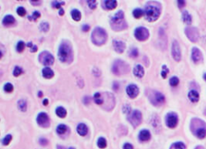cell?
I'll list each match as a JSON object with an SVG mask.
<instances>
[{
  "label": "cell",
  "mask_w": 206,
  "mask_h": 149,
  "mask_svg": "<svg viewBox=\"0 0 206 149\" xmlns=\"http://www.w3.org/2000/svg\"><path fill=\"white\" fill-rule=\"evenodd\" d=\"M166 123L170 128H175L178 124V116L176 113H169L166 116Z\"/></svg>",
  "instance_id": "cell-14"
},
{
  "label": "cell",
  "mask_w": 206,
  "mask_h": 149,
  "mask_svg": "<svg viewBox=\"0 0 206 149\" xmlns=\"http://www.w3.org/2000/svg\"><path fill=\"white\" fill-rule=\"evenodd\" d=\"M139 138L141 141H148L151 139L150 131L147 130H142V131L140 132V134H139Z\"/></svg>",
  "instance_id": "cell-22"
},
{
  "label": "cell",
  "mask_w": 206,
  "mask_h": 149,
  "mask_svg": "<svg viewBox=\"0 0 206 149\" xmlns=\"http://www.w3.org/2000/svg\"><path fill=\"white\" fill-rule=\"evenodd\" d=\"M205 115H206V109H205Z\"/></svg>",
  "instance_id": "cell-58"
},
{
  "label": "cell",
  "mask_w": 206,
  "mask_h": 149,
  "mask_svg": "<svg viewBox=\"0 0 206 149\" xmlns=\"http://www.w3.org/2000/svg\"><path fill=\"white\" fill-rule=\"evenodd\" d=\"M178 3V7L180 8H183L185 7V4H186V2L185 1H178L177 2Z\"/></svg>",
  "instance_id": "cell-47"
},
{
  "label": "cell",
  "mask_w": 206,
  "mask_h": 149,
  "mask_svg": "<svg viewBox=\"0 0 206 149\" xmlns=\"http://www.w3.org/2000/svg\"><path fill=\"white\" fill-rule=\"evenodd\" d=\"M11 139H12V136H11V135H6V136L4 137L3 139V144L5 146L8 145V144H10V142L11 141Z\"/></svg>",
  "instance_id": "cell-35"
},
{
  "label": "cell",
  "mask_w": 206,
  "mask_h": 149,
  "mask_svg": "<svg viewBox=\"0 0 206 149\" xmlns=\"http://www.w3.org/2000/svg\"><path fill=\"white\" fill-rule=\"evenodd\" d=\"M68 149H75V148H73V147H71V148H69Z\"/></svg>",
  "instance_id": "cell-57"
},
{
  "label": "cell",
  "mask_w": 206,
  "mask_h": 149,
  "mask_svg": "<svg viewBox=\"0 0 206 149\" xmlns=\"http://www.w3.org/2000/svg\"><path fill=\"white\" fill-rule=\"evenodd\" d=\"M204 79H205V81L206 82V73H205V74H204Z\"/></svg>",
  "instance_id": "cell-55"
},
{
  "label": "cell",
  "mask_w": 206,
  "mask_h": 149,
  "mask_svg": "<svg viewBox=\"0 0 206 149\" xmlns=\"http://www.w3.org/2000/svg\"><path fill=\"white\" fill-rule=\"evenodd\" d=\"M77 130L78 132V134L81 136H85L88 133V127L86 124L84 123H80L77 127Z\"/></svg>",
  "instance_id": "cell-21"
},
{
  "label": "cell",
  "mask_w": 206,
  "mask_h": 149,
  "mask_svg": "<svg viewBox=\"0 0 206 149\" xmlns=\"http://www.w3.org/2000/svg\"><path fill=\"white\" fill-rule=\"evenodd\" d=\"M163 69H163V71L161 72V75L164 78H167V75L168 73L169 70L166 65H164V66H163Z\"/></svg>",
  "instance_id": "cell-42"
},
{
  "label": "cell",
  "mask_w": 206,
  "mask_h": 149,
  "mask_svg": "<svg viewBox=\"0 0 206 149\" xmlns=\"http://www.w3.org/2000/svg\"><path fill=\"white\" fill-rule=\"evenodd\" d=\"M17 13H18V15L19 16H24V15H26V10L23 8H22V7H20V8L17 9Z\"/></svg>",
  "instance_id": "cell-41"
},
{
  "label": "cell",
  "mask_w": 206,
  "mask_h": 149,
  "mask_svg": "<svg viewBox=\"0 0 206 149\" xmlns=\"http://www.w3.org/2000/svg\"><path fill=\"white\" fill-rule=\"evenodd\" d=\"M146 19L149 22H154L157 20L161 14V4L156 1H151L146 3L145 7Z\"/></svg>",
  "instance_id": "cell-2"
},
{
  "label": "cell",
  "mask_w": 206,
  "mask_h": 149,
  "mask_svg": "<svg viewBox=\"0 0 206 149\" xmlns=\"http://www.w3.org/2000/svg\"><path fill=\"white\" fill-rule=\"evenodd\" d=\"M90 27L89 26L88 24H85V25L82 27V30L84 32H88V31H90Z\"/></svg>",
  "instance_id": "cell-51"
},
{
  "label": "cell",
  "mask_w": 206,
  "mask_h": 149,
  "mask_svg": "<svg viewBox=\"0 0 206 149\" xmlns=\"http://www.w3.org/2000/svg\"><path fill=\"white\" fill-rule=\"evenodd\" d=\"M56 131H57V133L60 135H64L68 131V127L67 126H65V125H64V124H60V125H59V126L57 127V128H56Z\"/></svg>",
  "instance_id": "cell-28"
},
{
  "label": "cell",
  "mask_w": 206,
  "mask_h": 149,
  "mask_svg": "<svg viewBox=\"0 0 206 149\" xmlns=\"http://www.w3.org/2000/svg\"><path fill=\"white\" fill-rule=\"evenodd\" d=\"M39 60L43 65L49 66V65H52L54 63V57L50 52L44 51V52H42L40 54Z\"/></svg>",
  "instance_id": "cell-11"
},
{
  "label": "cell",
  "mask_w": 206,
  "mask_h": 149,
  "mask_svg": "<svg viewBox=\"0 0 206 149\" xmlns=\"http://www.w3.org/2000/svg\"><path fill=\"white\" fill-rule=\"evenodd\" d=\"M71 15L73 19H74L75 21H80L81 20V12L78 10H73L71 12Z\"/></svg>",
  "instance_id": "cell-29"
},
{
  "label": "cell",
  "mask_w": 206,
  "mask_h": 149,
  "mask_svg": "<svg viewBox=\"0 0 206 149\" xmlns=\"http://www.w3.org/2000/svg\"><path fill=\"white\" fill-rule=\"evenodd\" d=\"M192 60L196 64H198L203 60V55L201 51L198 48H193L192 50Z\"/></svg>",
  "instance_id": "cell-16"
},
{
  "label": "cell",
  "mask_w": 206,
  "mask_h": 149,
  "mask_svg": "<svg viewBox=\"0 0 206 149\" xmlns=\"http://www.w3.org/2000/svg\"><path fill=\"white\" fill-rule=\"evenodd\" d=\"M37 123L42 127H49L50 125L49 117L46 113H40L37 116Z\"/></svg>",
  "instance_id": "cell-15"
},
{
  "label": "cell",
  "mask_w": 206,
  "mask_h": 149,
  "mask_svg": "<svg viewBox=\"0 0 206 149\" xmlns=\"http://www.w3.org/2000/svg\"><path fill=\"white\" fill-rule=\"evenodd\" d=\"M23 71H22V69L21 68L18 67V66H16V67L15 68V69H14V73H13V74H14V76H15V77H19V75L22 74Z\"/></svg>",
  "instance_id": "cell-38"
},
{
  "label": "cell",
  "mask_w": 206,
  "mask_h": 149,
  "mask_svg": "<svg viewBox=\"0 0 206 149\" xmlns=\"http://www.w3.org/2000/svg\"><path fill=\"white\" fill-rule=\"evenodd\" d=\"M123 149H134V148L131 144H125L123 146Z\"/></svg>",
  "instance_id": "cell-50"
},
{
  "label": "cell",
  "mask_w": 206,
  "mask_h": 149,
  "mask_svg": "<svg viewBox=\"0 0 206 149\" xmlns=\"http://www.w3.org/2000/svg\"><path fill=\"white\" fill-rule=\"evenodd\" d=\"M143 14H144V12H143L141 9H135V10H134V11H133V15L135 16V18H136V19L141 18L142 15H143Z\"/></svg>",
  "instance_id": "cell-32"
},
{
  "label": "cell",
  "mask_w": 206,
  "mask_h": 149,
  "mask_svg": "<svg viewBox=\"0 0 206 149\" xmlns=\"http://www.w3.org/2000/svg\"><path fill=\"white\" fill-rule=\"evenodd\" d=\"M58 56L60 61L64 63H71L73 60V52L71 45L67 42L62 43L59 48Z\"/></svg>",
  "instance_id": "cell-3"
},
{
  "label": "cell",
  "mask_w": 206,
  "mask_h": 149,
  "mask_svg": "<svg viewBox=\"0 0 206 149\" xmlns=\"http://www.w3.org/2000/svg\"><path fill=\"white\" fill-rule=\"evenodd\" d=\"M57 149H66L64 147H63V146H58L57 147Z\"/></svg>",
  "instance_id": "cell-54"
},
{
  "label": "cell",
  "mask_w": 206,
  "mask_h": 149,
  "mask_svg": "<svg viewBox=\"0 0 206 149\" xmlns=\"http://www.w3.org/2000/svg\"><path fill=\"white\" fill-rule=\"evenodd\" d=\"M139 55V52H138V49H132L130 52V56L131 57H137Z\"/></svg>",
  "instance_id": "cell-43"
},
{
  "label": "cell",
  "mask_w": 206,
  "mask_h": 149,
  "mask_svg": "<svg viewBox=\"0 0 206 149\" xmlns=\"http://www.w3.org/2000/svg\"><path fill=\"white\" fill-rule=\"evenodd\" d=\"M127 93L128 96L131 98H135L138 96V94L139 93V89L138 88V86H135V85H130L127 88Z\"/></svg>",
  "instance_id": "cell-17"
},
{
  "label": "cell",
  "mask_w": 206,
  "mask_h": 149,
  "mask_svg": "<svg viewBox=\"0 0 206 149\" xmlns=\"http://www.w3.org/2000/svg\"><path fill=\"white\" fill-rule=\"evenodd\" d=\"M102 7L106 10H114L117 7V2L114 1V0L104 1V2H102Z\"/></svg>",
  "instance_id": "cell-19"
},
{
  "label": "cell",
  "mask_w": 206,
  "mask_h": 149,
  "mask_svg": "<svg viewBox=\"0 0 206 149\" xmlns=\"http://www.w3.org/2000/svg\"><path fill=\"white\" fill-rule=\"evenodd\" d=\"M113 45L115 51L118 53H123L124 50L126 49V45L123 41H113Z\"/></svg>",
  "instance_id": "cell-18"
},
{
  "label": "cell",
  "mask_w": 206,
  "mask_h": 149,
  "mask_svg": "<svg viewBox=\"0 0 206 149\" xmlns=\"http://www.w3.org/2000/svg\"><path fill=\"white\" fill-rule=\"evenodd\" d=\"M128 120L134 127H137L142 123V113L139 111H134L128 116Z\"/></svg>",
  "instance_id": "cell-10"
},
{
  "label": "cell",
  "mask_w": 206,
  "mask_h": 149,
  "mask_svg": "<svg viewBox=\"0 0 206 149\" xmlns=\"http://www.w3.org/2000/svg\"><path fill=\"white\" fill-rule=\"evenodd\" d=\"M48 143H49V142H48V140H47L46 139H40V144L43 146L47 145Z\"/></svg>",
  "instance_id": "cell-49"
},
{
  "label": "cell",
  "mask_w": 206,
  "mask_h": 149,
  "mask_svg": "<svg viewBox=\"0 0 206 149\" xmlns=\"http://www.w3.org/2000/svg\"><path fill=\"white\" fill-rule=\"evenodd\" d=\"M15 19L12 15H7L4 17L3 20V23L4 26H12L13 24H15Z\"/></svg>",
  "instance_id": "cell-23"
},
{
  "label": "cell",
  "mask_w": 206,
  "mask_h": 149,
  "mask_svg": "<svg viewBox=\"0 0 206 149\" xmlns=\"http://www.w3.org/2000/svg\"><path fill=\"white\" fill-rule=\"evenodd\" d=\"M4 89H5V91L8 92V93H11V92L13 91V89H14V87H13V86L11 85V83H7V84L4 86Z\"/></svg>",
  "instance_id": "cell-37"
},
{
  "label": "cell",
  "mask_w": 206,
  "mask_h": 149,
  "mask_svg": "<svg viewBox=\"0 0 206 149\" xmlns=\"http://www.w3.org/2000/svg\"><path fill=\"white\" fill-rule=\"evenodd\" d=\"M88 3H89V6L91 9L94 10L95 8H97V2L94 1V0H92V1H88Z\"/></svg>",
  "instance_id": "cell-44"
},
{
  "label": "cell",
  "mask_w": 206,
  "mask_h": 149,
  "mask_svg": "<svg viewBox=\"0 0 206 149\" xmlns=\"http://www.w3.org/2000/svg\"><path fill=\"white\" fill-rule=\"evenodd\" d=\"M185 34L187 36L188 39L192 42L195 43L198 41L200 37V33H199L198 29L195 27H188L185 28Z\"/></svg>",
  "instance_id": "cell-9"
},
{
  "label": "cell",
  "mask_w": 206,
  "mask_h": 149,
  "mask_svg": "<svg viewBox=\"0 0 206 149\" xmlns=\"http://www.w3.org/2000/svg\"><path fill=\"white\" fill-rule=\"evenodd\" d=\"M40 13L39 12V11H34V13L32 14V17H29V18H32V19L33 20H36V19H38V18H40Z\"/></svg>",
  "instance_id": "cell-45"
},
{
  "label": "cell",
  "mask_w": 206,
  "mask_h": 149,
  "mask_svg": "<svg viewBox=\"0 0 206 149\" xmlns=\"http://www.w3.org/2000/svg\"><path fill=\"white\" fill-rule=\"evenodd\" d=\"M179 82H180V80H179V78H178L177 77H172V78L170 79V81H169L170 85L173 86V87L178 86V85H179Z\"/></svg>",
  "instance_id": "cell-34"
},
{
  "label": "cell",
  "mask_w": 206,
  "mask_h": 149,
  "mask_svg": "<svg viewBox=\"0 0 206 149\" xmlns=\"http://www.w3.org/2000/svg\"><path fill=\"white\" fill-rule=\"evenodd\" d=\"M39 94H40V95H39L40 97H42V96H43V95H42V94H43V93H42V92H40V93H39Z\"/></svg>",
  "instance_id": "cell-56"
},
{
  "label": "cell",
  "mask_w": 206,
  "mask_h": 149,
  "mask_svg": "<svg viewBox=\"0 0 206 149\" xmlns=\"http://www.w3.org/2000/svg\"><path fill=\"white\" fill-rule=\"evenodd\" d=\"M172 55L173 59L175 60L176 61H177V62H179L181 60V50H180V47L177 41H174L172 42Z\"/></svg>",
  "instance_id": "cell-13"
},
{
  "label": "cell",
  "mask_w": 206,
  "mask_h": 149,
  "mask_svg": "<svg viewBox=\"0 0 206 149\" xmlns=\"http://www.w3.org/2000/svg\"><path fill=\"white\" fill-rule=\"evenodd\" d=\"M42 73H43V76L45 78L47 79L52 78H53V76H54V72L49 67L44 68V69H43V71H42Z\"/></svg>",
  "instance_id": "cell-25"
},
{
  "label": "cell",
  "mask_w": 206,
  "mask_h": 149,
  "mask_svg": "<svg viewBox=\"0 0 206 149\" xmlns=\"http://www.w3.org/2000/svg\"><path fill=\"white\" fill-rule=\"evenodd\" d=\"M27 46L31 48V52H36V51H37V47L32 45L31 43H28V44H27Z\"/></svg>",
  "instance_id": "cell-46"
},
{
  "label": "cell",
  "mask_w": 206,
  "mask_h": 149,
  "mask_svg": "<svg viewBox=\"0 0 206 149\" xmlns=\"http://www.w3.org/2000/svg\"><path fill=\"white\" fill-rule=\"evenodd\" d=\"M135 36L139 41H145L149 38V31L146 27H139L135 31Z\"/></svg>",
  "instance_id": "cell-12"
},
{
  "label": "cell",
  "mask_w": 206,
  "mask_h": 149,
  "mask_svg": "<svg viewBox=\"0 0 206 149\" xmlns=\"http://www.w3.org/2000/svg\"><path fill=\"white\" fill-rule=\"evenodd\" d=\"M106 140H105L104 138H99L98 140V146L100 148L103 149L105 148L106 147Z\"/></svg>",
  "instance_id": "cell-33"
},
{
  "label": "cell",
  "mask_w": 206,
  "mask_h": 149,
  "mask_svg": "<svg viewBox=\"0 0 206 149\" xmlns=\"http://www.w3.org/2000/svg\"><path fill=\"white\" fill-rule=\"evenodd\" d=\"M111 27L114 31H123L127 27V24L124 19L123 11H119L117 14L114 15L110 20Z\"/></svg>",
  "instance_id": "cell-4"
},
{
  "label": "cell",
  "mask_w": 206,
  "mask_h": 149,
  "mask_svg": "<svg viewBox=\"0 0 206 149\" xmlns=\"http://www.w3.org/2000/svg\"><path fill=\"white\" fill-rule=\"evenodd\" d=\"M95 103L102 106L106 111H111L115 106V98L111 93H96L94 97Z\"/></svg>",
  "instance_id": "cell-1"
},
{
  "label": "cell",
  "mask_w": 206,
  "mask_h": 149,
  "mask_svg": "<svg viewBox=\"0 0 206 149\" xmlns=\"http://www.w3.org/2000/svg\"><path fill=\"white\" fill-rule=\"evenodd\" d=\"M18 107L22 111H27V102L25 100H19L18 102Z\"/></svg>",
  "instance_id": "cell-31"
},
{
  "label": "cell",
  "mask_w": 206,
  "mask_h": 149,
  "mask_svg": "<svg viewBox=\"0 0 206 149\" xmlns=\"http://www.w3.org/2000/svg\"><path fill=\"white\" fill-rule=\"evenodd\" d=\"M30 3L32 5H34V6H38V5H40L42 3V1H39V0H37V1H35V0H32V1H30Z\"/></svg>",
  "instance_id": "cell-48"
},
{
  "label": "cell",
  "mask_w": 206,
  "mask_h": 149,
  "mask_svg": "<svg viewBox=\"0 0 206 149\" xmlns=\"http://www.w3.org/2000/svg\"><path fill=\"white\" fill-rule=\"evenodd\" d=\"M24 48H25V44H24V42L19 41V43H18V45H17V47H16L17 51H18L19 52H22L24 50Z\"/></svg>",
  "instance_id": "cell-36"
},
{
  "label": "cell",
  "mask_w": 206,
  "mask_h": 149,
  "mask_svg": "<svg viewBox=\"0 0 206 149\" xmlns=\"http://www.w3.org/2000/svg\"><path fill=\"white\" fill-rule=\"evenodd\" d=\"M134 74L138 77V78H142L143 75H144V69L140 65H136L134 69Z\"/></svg>",
  "instance_id": "cell-24"
},
{
  "label": "cell",
  "mask_w": 206,
  "mask_h": 149,
  "mask_svg": "<svg viewBox=\"0 0 206 149\" xmlns=\"http://www.w3.org/2000/svg\"><path fill=\"white\" fill-rule=\"evenodd\" d=\"M92 41L94 45H102L107 40V34L105 30L101 27H96L92 33Z\"/></svg>",
  "instance_id": "cell-6"
},
{
  "label": "cell",
  "mask_w": 206,
  "mask_h": 149,
  "mask_svg": "<svg viewBox=\"0 0 206 149\" xmlns=\"http://www.w3.org/2000/svg\"><path fill=\"white\" fill-rule=\"evenodd\" d=\"M188 98H189V100L191 101L192 102H197L199 101V99H200L199 93L197 92V91L194 90V89L190 90V91L188 92Z\"/></svg>",
  "instance_id": "cell-20"
},
{
  "label": "cell",
  "mask_w": 206,
  "mask_h": 149,
  "mask_svg": "<svg viewBox=\"0 0 206 149\" xmlns=\"http://www.w3.org/2000/svg\"><path fill=\"white\" fill-rule=\"evenodd\" d=\"M112 72L114 74L117 75V76L127 74L130 72V66L123 60H118L113 65Z\"/></svg>",
  "instance_id": "cell-7"
},
{
  "label": "cell",
  "mask_w": 206,
  "mask_h": 149,
  "mask_svg": "<svg viewBox=\"0 0 206 149\" xmlns=\"http://www.w3.org/2000/svg\"><path fill=\"white\" fill-rule=\"evenodd\" d=\"M64 10H63V9H60V12H59V14H60V15H64Z\"/></svg>",
  "instance_id": "cell-53"
},
{
  "label": "cell",
  "mask_w": 206,
  "mask_h": 149,
  "mask_svg": "<svg viewBox=\"0 0 206 149\" xmlns=\"http://www.w3.org/2000/svg\"><path fill=\"white\" fill-rule=\"evenodd\" d=\"M196 130H192L196 137L199 139H204L206 136V124L205 123L200 119H192L191 122V129L196 128Z\"/></svg>",
  "instance_id": "cell-5"
},
{
  "label": "cell",
  "mask_w": 206,
  "mask_h": 149,
  "mask_svg": "<svg viewBox=\"0 0 206 149\" xmlns=\"http://www.w3.org/2000/svg\"><path fill=\"white\" fill-rule=\"evenodd\" d=\"M40 29L43 32H48L49 30V24L48 23H42L40 24Z\"/></svg>",
  "instance_id": "cell-39"
},
{
  "label": "cell",
  "mask_w": 206,
  "mask_h": 149,
  "mask_svg": "<svg viewBox=\"0 0 206 149\" xmlns=\"http://www.w3.org/2000/svg\"><path fill=\"white\" fill-rule=\"evenodd\" d=\"M170 149H186V146L182 142H177L171 146Z\"/></svg>",
  "instance_id": "cell-30"
},
{
  "label": "cell",
  "mask_w": 206,
  "mask_h": 149,
  "mask_svg": "<svg viewBox=\"0 0 206 149\" xmlns=\"http://www.w3.org/2000/svg\"><path fill=\"white\" fill-rule=\"evenodd\" d=\"M62 5H64V2H57V1H54V2H53L52 3V6H53L54 8H60V6H62Z\"/></svg>",
  "instance_id": "cell-40"
},
{
  "label": "cell",
  "mask_w": 206,
  "mask_h": 149,
  "mask_svg": "<svg viewBox=\"0 0 206 149\" xmlns=\"http://www.w3.org/2000/svg\"><path fill=\"white\" fill-rule=\"evenodd\" d=\"M148 98L150 99L151 102L156 106H159L165 102V97L163 93H159L158 91L149 90L148 91Z\"/></svg>",
  "instance_id": "cell-8"
},
{
  "label": "cell",
  "mask_w": 206,
  "mask_h": 149,
  "mask_svg": "<svg viewBox=\"0 0 206 149\" xmlns=\"http://www.w3.org/2000/svg\"><path fill=\"white\" fill-rule=\"evenodd\" d=\"M43 104L44 105V106H47V105L49 104V100H48V99H44V102H43Z\"/></svg>",
  "instance_id": "cell-52"
},
{
  "label": "cell",
  "mask_w": 206,
  "mask_h": 149,
  "mask_svg": "<svg viewBox=\"0 0 206 149\" xmlns=\"http://www.w3.org/2000/svg\"><path fill=\"white\" fill-rule=\"evenodd\" d=\"M182 18H183V21H184L186 24H191L192 22V19L191 15L187 11H184L182 13Z\"/></svg>",
  "instance_id": "cell-26"
},
{
  "label": "cell",
  "mask_w": 206,
  "mask_h": 149,
  "mask_svg": "<svg viewBox=\"0 0 206 149\" xmlns=\"http://www.w3.org/2000/svg\"><path fill=\"white\" fill-rule=\"evenodd\" d=\"M56 114L57 115L58 117L63 119V118H64V117L66 116V115H67V111H66L65 109L60 106V107H58V108L56 110Z\"/></svg>",
  "instance_id": "cell-27"
}]
</instances>
